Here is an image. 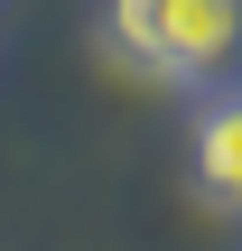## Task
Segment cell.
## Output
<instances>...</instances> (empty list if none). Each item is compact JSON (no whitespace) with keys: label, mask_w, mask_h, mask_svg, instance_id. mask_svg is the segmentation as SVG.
I'll list each match as a JSON object with an SVG mask.
<instances>
[{"label":"cell","mask_w":242,"mask_h":251,"mask_svg":"<svg viewBox=\"0 0 242 251\" xmlns=\"http://www.w3.org/2000/svg\"><path fill=\"white\" fill-rule=\"evenodd\" d=\"M196 177H205L215 205L242 214V93L233 102H205V121H196Z\"/></svg>","instance_id":"7a4b0ae2"},{"label":"cell","mask_w":242,"mask_h":251,"mask_svg":"<svg viewBox=\"0 0 242 251\" xmlns=\"http://www.w3.org/2000/svg\"><path fill=\"white\" fill-rule=\"evenodd\" d=\"M112 47L168 84L242 65V0H112Z\"/></svg>","instance_id":"6da1fadb"}]
</instances>
